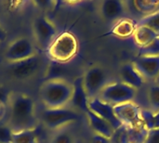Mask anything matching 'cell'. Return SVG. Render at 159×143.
Segmentation results:
<instances>
[{
  "instance_id": "obj_1",
  "label": "cell",
  "mask_w": 159,
  "mask_h": 143,
  "mask_svg": "<svg viewBox=\"0 0 159 143\" xmlns=\"http://www.w3.org/2000/svg\"><path fill=\"white\" fill-rule=\"evenodd\" d=\"M9 112L8 126L14 130L34 128L35 125V103L32 97L26 93H11L7 105Z\"/></svg>"
},
{
  "instance_id": "obj_2",
  "label": "cell",
  "mask_w": 159,
  "mask_h": 143,
  "mask_svg": "<svg viewBox=\"0 0 159 143\" xmlns=\"http://www.w3.org/2000/svg\"><path fill=\"white\" fill-rule=\"evenodd\" d=\"M74 94V84L61 77L45 80L39 87V99L47 109L70 107Z\"/></svg>"
},
{
  "instance_id": "obj_3",
  "label": "cell",
  "mask_w": 159,
  "mask_h": 143,
  "mask_svg": "<svg viewBox=\"0 0 159 143\" xmlns=\"http://www.w3.org/2000/svg\"><path fill=\"white\" fill-rule=\"evenodd\" d=\"M82 86L89 100L98 98L102 89L113 81L107 69L100 63L89 66L81 75Z\"/></svg>"
},
{
  "instance_id": "obj_4",
  "label": "cell",
  "mask_w": 159,
  "mask_h": 143,
  "mask_svg": "<svg viewBox=\"0 0 159 143\" xmlns=\"http://www.w3.org/2000/svg\"><path fill=\"white\" fill-rule=\"evenodd\" d=\"M83 116H85V114L72 107L57 109L45 108L41 114V121L46 128L53 132L62 127L73 126Z\"/></svg>"
},
{
  "instance_id": "obj_5",
  "label": "cell",
  "mask_w": 159,
  "mask_h": 143,
  "mask_svg": "<svg viewBox=\"0 0 159 143\" xmlns=\"http://www.w3.org/2000/svg\"><path fill=\"white\" fill-rule=\"evenodd\" d=\"M78 47L76 36L70 32H63L57 35L47 51L50 59L64 63L72 60L76 56Z\"/></svg>"
},
{
  "instance_id": "obj_6",
  "label": "cell",
  "mask_w": 159,
  "mask_h": 143,
  "mask_svg": "<svg viewBox=\"0 0 159 143\" xmlns=\"http://www.w3.org/2000/svg\"><path fill=\"white\" fill-rule=\"evenodd\" d=\"M137 94L138 90L133 87L119 80H113L102 89L98 98L112 106H116L134 101Z\"/></svg>"
},
{
  "instance_id": "obj_7",
  "label": "cell",
  "mask_w": 159,
  "mask_h": 143,
  "mask_svg": "<svg viewBox=\"0 0 159 143\" xmlns=\"http://www.w3.org/2000/svg\"><path fill=\"white\" fill-rule=\"evenodd\" d=\"M33 33L37 46L45 50H48L59 34L55 23L46 16H39L34 19Z\"/></svg>"
},
{
  "instance_id": "obj_8",
  "label": "cell",
  "mask_w": 159,
  "mask_h": 143,
  "mask_svg": "<svg viewBox=\"0 0 159 143\" xmlns=\"http://www.w3.org/2000/svg\"><path fill=\"white\" fill-rule=\"evenodd\" d=\"M34 43L27 37H18L7 47L4 58L8 63L20 61L36 55Z\"/></svg>"
},
{
  "instance_id": "obj_9",
  "label": "cell",
  "mask_w": 159,
  "mask_h": 143,
  "mask_svg": "<svg viewBox=\"0 0 159 143\" xmlns=\"http://www.w3.org/2000/svg\"><path fill=\"white\" fill-rule=\"evenodd\" d=\"M98 13L106 22H113L125 18L129 10V1L122 0H103L98 2Z\"/></svg>"
},
{
  "instance_id": "obj_10",
  "label": "cell",
  "mask_w": 159,
  "mask_h": 143,
  "mask_svg": "<svg viewBox=\"0 0 159 143\" xmlns=\"http://www.w3.org/2000/svg\"><path fill=\"white\" fill-rule=\"evenodd\" d=\"M41 67V59L36 54L29 59L8 63V74L17 80H26L37 74Z\"/></svg>"
},
{
  "instance_id": "obj_11",
  "label": "cell",
  "mask_w": 159,
  "mask_h": 143,
  "mask_svg": "<svg viewBox=\"0 0 159 143\" xmlns=\"http://www.w3.org/2000/svg\"><path fill=\"white\" fill-rule=\"evenodd\" d=\"M114 112L122 126L139 127L143 125L142 109L134 101L114 106Z\"/></svg>"
},
{
  "instance_id": "obj_12",
  "label": "cell",
  "mask_w": 159,
  "mask_h": 143,
  "mask_svg": "<svg viewBox=\"0 0 159 143\" xmlns=\"http://www.w3.org/2000/svg\"><path fill=\"white\" fill-rule=\"evenodd\" d=\"M131 62L146 83L156 82L159 76V56H136Z\"/></svg>"
},
{
  "instance_id": "obj_13",
  "label": "cell",
  "mask_w": 159,
  "mask_h": 143,
  "mask_svg": "<svg viewBox=\"0 0 159 143\" xmlns=\"http://www.w3.org/2000/svg\"><path fill=\"white\" fill-rule=\"evenodd\" d=\"M148 132L143 125L139 127L122 126L116 131L113 141L114 143H144Z\"/></svg>"
},
{
  "instance_id": "obj_14",
  "label": "cell",
  "mask_w": 159,
  "mask_h": 143,
  "mask_svg": "<svg viewBox=\"0 0 159 143\" xmlns=\"http://www.w3.org/2000/svg\"><path fill=\"white\" fill-rule=\"evenodd\" d=\"M119 81L133 87L136 90L141 89L146 84V81L135 68L131 60L120 64L117 72Z\"/></svg>"
},
{
  "instance_id": "obj_15",
  "label": "cell",
  "mask_w": 159,
  "mask_h": 143,
  "mask_svg": "<svg viewBox=\"0 0 159 143\" xmlns=\"http://www.w3.org/2000/svg\"><path fill=\"white\" fill-rule=\"evenodd\" d=\"M89 110L97 114L99 117L102 118L103 120L107 121L111 126L116 129V131L122 127L118 119L116 118L115 112H114V106L101 101L99 98L89 100L88 102Z\"/></svg>"
},
{
  "instance_id": "obj_16",
  "label": "cell",
  "mask_w": 159,
  "mask_h": 143,
  "mask_svg": "<svg viewBox=\"0 0 159 143\" xmlns=\"http://www.w3.org/2000/svg\"><path fill=\"white\" fill-rule=\"evenodd\" d=\"M85 117L89 123V126L92 133L106 137L111 140L114 139L116 134V129L107 121L99 117L97 114H95L89 110H88L85 113Z\"/></svg>"
},
{
  "instance_id": "obj_17",
  "label": "cell",
  "mask_w": 159,
  "mask_h": 143,
  "mask_svg": "<svg viewBox=\"0 0 159 143\" xmlns=\"http://www.w3.org/2000/svg\"><path fill=\"white\" fill-rule=\"evenodd\" d=\"M73 84H74V94H73V99L70 107L85 114V113L89 110L88 107L89 99L83 88L81 76L77 77L73 82Z\"/></svg>"
},
{
  "instance_id": "obj_18",
  "label": "cell",
  "mask_w": 159,
  "mask_h": 143,
  "mask_svg": "<svg viewBox=\"0 0 159 143\" xmlns=\"http://www.w3.org/2000/svg\"><path fill=\"white\" fill-rule=\"evenodd\" d=\"M137 28V21L129 18H122L116 21L111 29V34L118 38L126 39L132 37Z\"/></svg>"
},
{
  "instance_id": "obj_19",
  "label": "cell",
  "mask_w": 159,
  "mask_h": 143,
  "mask_svg": "<svg viewBox=\"0 0 159 143\" xmlns=\"http://www.w3.org/2000/svg\"><path fill=\"white\" fill-rule=\"evenodd\" d=\"M158 36V34L156 33L151 28L144 26V25L137 24V28L133 34L132 38H133L135 44L138 45L139 47H143V46L149 44L150 42H152L154 39H156Z\"/></svg>"
},
{
  "instance_id": "obj_20",
  "label": "cell",
  "mask_w": 159,
  "mask_h": 143,
  "mask_svg": "<svg viewBox=\"0 0 159 143\" xmlns=\"http://www.w3.org/2000/svg\"><path fill=\"white\" fill-rule=\"evenodd\" d=\"M39 127L14 131L11 143H37L39 137Z\"/></svg>"
},
{
  "instance_id": "obj_21",
  "label": "cell",
  "mask_w": 159,
  "mask_h": 143,
  "mask_svg": "<svg viewBox=\"0 0 159 143\" xmlns=\"http://www.w3.org/2000/svg\"><path fill=\"white\" fill-rule=\"evenodd\" d=\"M73 126L65 127L61 129L52 132L49 139V143H76L77 139L75 131L72 128Z\"/></svg>"
},
{
  "instance_id": "obj_22",
  "label": "cell",
  "mask_w": 159,
  "mask_h": 143,
  "mask_svg": "<svg viewBox=\"0 0 159 143\" xmlns=\"http://www.w3.org/2000/svg\"><path fill=\"white\" fill-rule=\"evenodd\" d=\"M129 4L143 17L159 10V0H134L129 2Z\"/></svg>"
},
{
  "instance_id": "obj_23",
  "label": "cell",
  "mask_w": 159,
  "mask_h": 143,
  "mask_svg": "<svg viewBox=\"0 0 159 143\" xmlns=\"http://www.w3.org/2000/svg\"><path fill=\"white\" fill-rule=\"evenodd\" d=\"M142 121L148 131L159 129V111L154 112L150 109H142Z\"/></svg>"
},
{
  "instance_id": "obj_24",
  "label": "cell",
  "mask_w": 159,
  "mask_h": 143,
  "mask_svg": "<svg viewBox=\"0 0 159 143\" xmlns=\"http://www.w3.org/2000/svg\"><path fill=\"white\" fill-rule=\"evenodd\" d=\"M146 100L149 109L154 112L159 111V85L152 83L146 90Z\"/></svg>"
},
{
  "instance_id": "obj_25",
  "label": "cell",
  "mask_w": 159,
  "mask_h": 143,
  "mask_svg": "<svg viewBox=\"0 0 159 143\" xmlns=\"http://www.w3.org/2000/svg\"><path fill=\"white\" fill-rule=\"evenodd\" d=\"M137 24L147 26L159 34V10L141 18L137 21Z\"/></svg>"
},
{
  "instance_id": "obj_26",
  "label": "cell",
  "mask_w": 159,
  "mask_h": 143,
  "mask_svg": "<svg viewBox=\"0 0 159 143\" xmlns=\"http://www.w3.org/2000/svg\"><path fill=\"white\" fill-rule=\"evenodd\" d=\"M137 56H159V36L149 44L139 47V53Z\"/></svg>"
},
{
  "instance_id": "obj_27",
  "label": "cell",
  "mask_w": 159,
  "mask_h": 143,
  "mask_svg": "<svg viewBox=\"0 0 159 143\" xmlns=\"http://www.w3.org/2000/svg\"><path fill=\"white\" fill-rule=\"evenodd\" d=\"M13 132L8 125H0V143H11Z\"/></svg>"
},
{
  "instance_id": "obj_28",
  "label": "cell",
  "mask_w": 159,
  "mask_h": 143,
  "mask_svg": "<svg viewBox=\"0 0 159 143\" xmlns=\"http://www.w3.org/2000/svg\"><path fill=\"white\" fill-rule=\"evenodd\" d=\"M89 143H114V141L106 137L91 133V136L89 138Z\"/></svg>"
},
{
  "instance_id": "obj_29",
  "label": "cell",
  "mask_w": 159,
  "mask_h": 143,
  "mask_svg": "<svg viewBox=\"0 0 159 143\" xmlns=\"http://www.w3.org/2000/svg\"><path fill=\"white\" fill-rule=\"evenodd\" d=\"M10 95H11V92H9L8 89L6 87L0 86V101H2L5 104L8 105Z\"/></svg>"
},
{
  "instance_id": "obj_30",
  "label": "cell",
  "mask_w": 159,
  "mask_h": 143,
  "mask_svg": "<svg viewBox=\"0 0 159 143\" xmlns=\"http://www.w3.org/2000/svg\"><path fill=\"white\" fill-rule=\"evenodd\" d=\"M144 143H159V129L149 131Z\"/></svg>"
},
{
  "instance_id": "obj_31",
  "label": "cell",
  "mask_w": 159,
  "mask_h": 143,
  "mask_svg": "<svg viewBox=\"0 0 159 143\" xmlns=\"http://www.w3.org/2000/svg\"><path fill=\"white\" fill-rule=\"evenodd\" d=\"M7 112V105L5 104L4 102L0 101V122L4 119Z\"/></svg>"
},
{
  "instance_id": "obj_32",
  "label": "cell",
  "mask_w": 159,
  "mask_h": 143,
  "mask_svg": "<svg viewBox=\"0 0 159 143\" xmlns=\"http://www.w3.org/2000/svg\"><path fill=\"white\" fill-rule=\"evenodd\" d=\"M7 36V31L4 29V27H3V26H1V25H0V43H3V42L6 40Z\"/></svg>"
},
{
  "instance_id": "obj_33",
  "label": "cell",
  "mask_w": 159,
  "mask_h": 143,
  "mask_svg": "<svg viewBox=\"0 0 159 143\" xmlns=\"http://www.w3.org/2000/svg\"><path fill=\"white\" fill-rule=\"evenodd\" d=\"M155 83H156V84H158V85H159V76L157 77V79L156 80V82H155Z\"/></svg>"
}]
</instances>
